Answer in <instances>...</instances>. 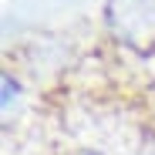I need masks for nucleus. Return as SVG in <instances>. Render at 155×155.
Masks as SVG:
<instances>
[{"mask_svg":"<svg viewBox=\"0 0 155 155\" xmlns=\"http://www.w3.org/2000/svg\"><path fill=\"white\" fill-rule=\"evenodd\" d=\"M101 24L118 47L138 58L155 54V0H105Z\"/></svg>","mask_w":155,"mask_h":155,"instance_id":"obj_1","label":"nucleus"}]
</instances>
